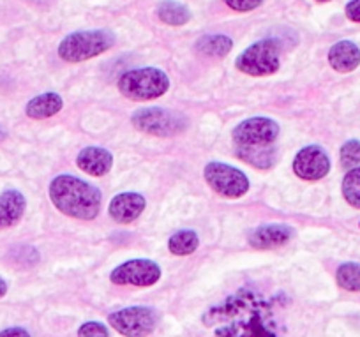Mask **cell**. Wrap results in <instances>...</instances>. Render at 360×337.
Instances as JSON below:
<instances>
[{
  "label": "cell",
  "mask_w": 360,
  "mask_h": 337,
  "mask_svg": "<svg viewBox=\"0 0 360 337\" xmlns=\"http://www.w3.org/2000/svg\"><path fill=\"white\" fill-rule=\"evenodd\" d=\"M0 337H30V333L23 326H9L0 332Z\"/></svg>",
  "instance_id": "cell-28"
},
{
  "label": "cell",
  "mask_w": 360,
  "mask_h": 337,
  "mask_svg": "<svg viewBox=\"0 0 360 337\" xmlns=\"http://www.w3.org/2000/svg\"><path fill=\"white\" fill-rule=\"evenodd\" d=\"M112 283L131 286H152L161 277V269L152 260H129L112 272Z\"/></svg>",
  "instance_id": "cell-10"
},
{
  "label": "cell",
  "mask_w": 360,
  "mask_h": 337,
  "mask_svg": "<svg viewBox=\"0 0 360 337\" xmlns=\"http://www.w3.org/2000/svg\"><path fill=\"white\" fill-rule=\"evenodd\" d=\"M278 305L279 298L242 288L210 307L203 323L216 337H281Z\"/></svg>",
  "instance_id": "cell-1"
},
{
  "label": "cell",
  "mask_w": 360,
  "mask_h": 337,
  "mask_svg": "<svg viewBox=\"0 0 360 337\" xmlns=\"http://www.w3.org/2000/svg\"><path fill=\"white\" fill-rule=\"evenodd\" d=\"M292 237L293 230L286 224H266L252 231L249 244L256 249H274L285 246Z\"/></svg>",
  "instance_id": "cell-13"
},
{
  "label": "cell",
  "mask_w": 360,
  "mask_h": 337,
  "mask_svg": "<svg viewBox=\"0 0 360 337\" xmlns=\"http://www.w3.org/2000/svg\"><path fill=\"white\" fill-rule=\"evenodd\" d=\"M62 97L55 92H46L41 94V96L34 97V99L29 101L25 108V113L30 117V119L43 120L48 119V117H53L55 113L62 110Z\"/></svg>",
  "instance_id": "cell-17"
},
{
  "label": "cell",
  "mask_w": 360,
  "mask_h": 337,
  "mask_svg": "<svg viewBox=\"0 0 360 337\" xmlns=\"http://www.w3.org/2000/svg\"><path fill=\"white\" fill-rule=\"evenodd\" d=\"M168 248L173 255L188 256L198 249V235L193 230H180L172 235L168 241Z\"/></svg>",
  "instance_id": "cell-21"
},
{
  "label": "cell",
  "mask_w": 360,
  "mask_h": 337,
  "mask_svg": "<svg viewBox=\"0 0 360 337\" xmlns=\"http://www.w3.org/2000/svg\"><path fill=\"white\" fill-rule=\"evenodd\" d=\"M27 201L20 191L9 189L0 194V228L15 227L25 212Z\"/></svg>",
  "instance_id": "cell-16"
},
{
  "label": "cell",
  "mask_w": 360,
  "mask_h": 337,
  "mask_svg": "<svg viewBox=\"0 0 360 337\" xmlns=\"http://www.w3.org/2000/svg\"><path fill=\"white\" fill-rule=\"evenodd\" d=\"M50 198L65 215L90 221L101 208V191L72 175H58L50 184Z\"/></svg>",
  "instance_id": "cell-2"
},
{
  "label": "cell",
  "mask_w": 360,
  "mask_h": 337,
  "mask_svg": "<svg viewBox=\"0 0 360 337\" xmlns=\"http://www.w3.org/2000/svg\"><path fill=\"white\" fill-rule=\"evenodd\" d=\"M237 155L248 165L259 170H269L276 163V148L269 147H237Z\"/></svg>",
  "instance_id": "cell-18"
},
{
  "label": "cell",
  "mask_w": 360,
  "mask_h": 337,
  "mask_svg": "<svg viewBox=\"0 0 360 337\" xmlns=\"http://www.w3.org/2000/svg\"><path fill=\"white\" fill-rule=\"evenodd\" d=\"M224 4L228 6L230 9L237 13H249L255 11L256 8L263 4V0H223Z\"/></svg>",
  "instance_id": "cell-26"
},
{
  "label": "cell",
  "mask_w": 360,
  "mask_h": 337,
  "mask_svg": "<svg viewBox=\"0 0 360 337\" xmlns=\"http://www.w3.org/2000/svg\"><path fill=\"white\" fill-rule=\"evenodd\" d=\"M113 44L115 36L110 30H78L62 39L58 55L65 62H83L105 53Z\"/></svg>",
  "instance_id": "cell-3"
},
{
  "label": "cell",
  "mask_w": 360,
  "mask_h": 337,
  "mask_svg": "<svg viewBox=\"0 0 360 337\" xmlns=\"http://www.w3.org/2000/svg\"><path fill=\"white\" fill-rule=\"evenodd\" d=\"M235 68L251 76L274 75L281 68V44L276 39L258 41L238 55Z\"/></svg>",
  "instance_id": "cell-5"
},
{
  "label": "cell",
  "mask_w": 360,
  "mask_h": 337,
  "mask_svg": "<svg viewBox=\"0 0 360 337\" xmlns=\"http://www.w3.org/2000/svg\"><path fill=\"white\" fill-rule=\"evenodd\" d=\"M233 48L231 37L223 34H212V36H203L196 41V51L209 57H224Z\"/></svg>",
  "instance_id": "cell-20"
},
{
  "label": "cell",
  "mask_w": 360,
  "mask_h": 337,
  "mask_svg": "<svg viewBox=\"0 0 360 337\" xmlns=\"http://www.w3.org/2000/svg\"><path fill=\"white\" fill-rule=\"evenodd\" d=\"M145 210V198L138 193L117 194L110 203V215L120 224H127L138 219V215Z\"/></svg>",
  "instance_id": "cell-12"
},
{
  "label": "cell",
  "mask_w": 360,
  "mask_h": 337,
  "mask_svg": "<svg viewBox=\"0 0 360 337\" xmlns=\"http://www.w3.org/2000/svg\"><path fill=\"white\" fill-rule=\"evenodd\" d=\"M339 286L348 291H360V263H342L335 274Z\"/></svg>",
  "instance_id": "cell-22"
},
{
  "label": "cell",
  "mask_w": 360,
  "mask_h": 337,
  "mask_svg": "<svg viewBox=\"0 0 360 337\" xmlns=\"http://www.w3.org/2000/svg\"><path fill=\"white\" fill-rule=\"evenodd\" d=\"M342 196L352 207L360 208V166L346 173L342 180Z\"/></svg>",
  "instance_id": "cell-23"
},
{
  "label": "cell",
  "mask_w": 360,
  "mask_h": 337,
  "mask_svg": "<svg viewBox=\"0 0 360 337\" xmlns=\"http://www.w3.org/2000/svg\"><path fill=\"white\" fill-rule=\"evenodd\" d=\"M169 89V78L158 68L129 69L119 78V90L133 101L158 99Z\"/></svg>",
  "instance_id": "cell-4"
},
{
  "label": "cell",
  "mask_w": 360,
  "mask_h": 337,
  "mask_svg": "<svg viewBox=\"0 0 360 337\" xmlns=\"http://www.w3.org/2000/svg\"><path fill=\"white\" fill-rule=\"evenodd\" d=\"M158 16L162 23L172 27L186 25L191 20V11L175 0H162L158 8Z\"/></svg>",
  "instance_id": "cell-19"
},
{
  "label": "cell",
  "mask_w": 360,
  "mask_h": 337,
  "mask_svg": "<svg viewBox=\"0 0 360 337\" xmlns=\"http://www.w3.org/2000/svg\"><path fill=\"white\" fill-rule=\"evenodd\" d=\"M6 138V133H4V129H2V127H0V141L4 140Z\"/></svg>",
  "instance_id": "cell-30"
},
{
  "label": "cell",
  "mask_w": 360,
  "mask_h": 337,
  "mask_svg": "<svg viewBox=\"0 0 360 337\" xmlns=\"http://www.w3.org/2000/svg\"><path fill=\"white\" fill-rule=\"evenodd\" d=\"M316 2H330V0H316Z\"/></svg>",
  "instance_id": "cell-31"
},
{
  "label": "cell",
  "mask_w": 360,
  "mask_h": 337,
  "mask_svg": "<svg viewBox=\"0 0 360 337\" xmlns=\"http://www.w3.org/2000/svg\"><path fill=\"white\" fill-rule=\"evenodd\" d=\"M6 293H8V283H6V279L0 277V298L4 297Z\"/></svg>",
  "instance_id": "cell-29"
},
{
  "label": "cell",
  "mask_w": 360,
  "mask_h": 337,
  "mask_svg": "<svg viewBox=\"0 0 360 337\" xmlns=\"http://www.w3.org/2000/svg\"><path fill=\"white\" fill-rule=\"evenodd\" d=\"M279 136V124L266 117H252L233 129L237 147H269Z\"/></svg>",
  "instance_id": "cell-9"
},
{
  "label": "cell",
  "mask_w": 360,
  "mask_h": 337,
  "mask_svg": "<svg viewBox=\"0 0 360 337\" xmlns=\"http://www.w3.org/2000/svg\"><path fill=\"white\" fill-rule=\"evenodd\" d=\"M133 124L136 129L155 136H173L184 131L188 122L184 117L166 111L162 108H147V110L134 111Z\"/></svg>",
  "instance_id": "cell-7"
},
{
  "label": "cell",
  "mask_w": 360,
  "mask_h": 337,
  "mask_svg": "<svg viewBox=\"0 0 360 337\" xmlns=\"http://www.w3.org/2000/svg\"><path fill=\"white\" fill-rule=\"evenodd\" d=\"M78 337H108V329L99 322H86L78 329Z\"/></svg>",
  "instance_id": "cell-25"
},
{
  "label": "cell",
  "mask_w": 360,
  "mask_h": 337,
  "mask_svg": "<svg viewBox=\"0 0 360 337\" xmlns=\"http://www.w3.org/2000/svg\"><path fill=\"white\" fill-rule=\"evenodd\" d=\"M345 13L348 16V20L360 23V0H349L345 8Z\"/></svg>",
  "instance_id": "cell-27"
},
{
  "label": "cell",
  "mask_w": 360,
  "mask_h": 337,
  "mask_svg": "<svg viewBox=\"0 0 360 337\" xmlns=\"http://www.w3.org/2000/svg\"><path fill=\"white\" fill-rule=\"evenodd\" d=\"M205 180L217 194L224 198H240L249 191V180L240 170L224 163L205 166Z\"/></svg>",
  "instance_id": "cell-8"
},
{
  "label": "cell",
  "mask_w": 360,
  "mask_h": 337,
  "mask_svg": "<svg viewBox=\"0 0 360 337\" xmlns=\"http://www.w3.org/2000/svg\"><path fill=\"white\" fill-rule=\"evenodd\" d=\"M330 170V159L327 152L318 145L304 147L293 159V172L304 180H320Z\"/></svg>",
  "instance_id": "cell-11"
},
{
  "label": "cell",
  "mask_w": 360,
  "mask_h": 337,
  "mask_svg": "<svg viewBox=\"0 0 360 337\" xmlns=\"http://www.w3.org/2000/svg\"><path fill=\"white\" fill-rule=\"evenodd\" d=\"M108 322L113 329L126 337H147L154 332L158 325V316L150 307L133 305V307L120 309L108 316Z\"/></svg>",
  "instance_id": "cell-6"
},
{
  "label": "cell",
  "mask_w": 360,
  "mask_h": 337,
  "mask_svg": "<svg viewBox=\"0 0 360 337\" xmlns=\"http://www.w3.org/2000/svg\"><path fill=\"white\" fill-rule=\"evenodd\" d=\"M341 165L345 170L359 168L360 165V141L349 140L341 148Z\"/></svg>",
  "instance_id": "cell-24"
},
{
  "label": "cell",
  "mask_w": 360,
  "mask_h": 337,
  "mask_svg": "<svg viewBox=\"0 0 360 337\" xmlns=\"http://www.w3.org/2000/svg\"><path fill=\"white\" fill-rule=\"evenodd\" d=\"M328 64L338 72H352L360 65V48L353 41H339L328 50Z\"/></svg>",
  "instance_id": "cell-15"
},
{
  "label": "cell",
  "mask_w": 360,
  "mask_h": 337,
  "mask_svg": "<svg viewBox=\"0 0 360 337\" xmlns=\"http://www.w3.org/2000/svg\"><path fill=\"white\" fill-rule=\"evenodd\" d=\"M76 165L89 175L103 177L112 170L113 155L106 148L86 147L78 154Z\"/></svg>",
  "instance_id": "cell-14"
}]
</instances>
